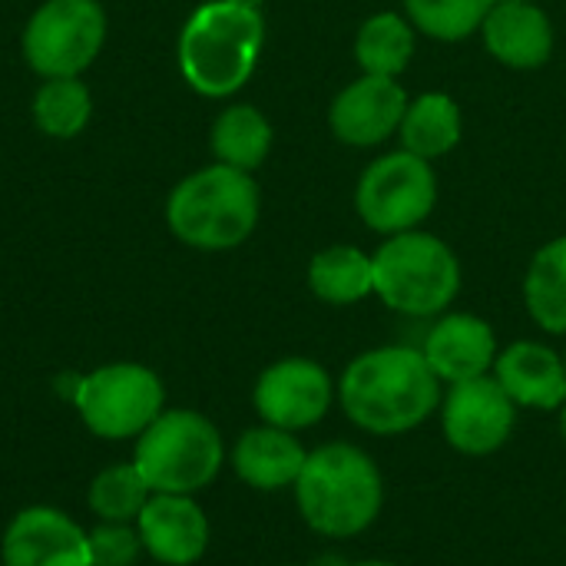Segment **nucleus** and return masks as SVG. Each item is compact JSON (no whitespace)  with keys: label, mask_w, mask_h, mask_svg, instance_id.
<instances>
[{"label":"nucleus","mask_w":566,"mask_h":566,"mask_svg":"<svg viewBox=\"0 0 566 566\" xmlns=\"http://www.w3.org/2000/svg\"><path fill=\"white\" fill-rule=\"evenodd\" d=\"M348 421L371 434H405L424 424L441 401V378L415 348H375L358 355L338 385Z\"/></svg>","instance_id":"f257e3e1"},{"label":"nucleus","mask_w":566,"mask_h":566,"mask_svg":"<svg viewBox=\"0 0 566 566\" xmlns=\"http://www.w3.org/2000/svg\"><path fill=\"white\" fill-rule=\"evenodd\" d=\"M295 501L315 534L355 537L381 514V471L355 444H325L305 458V468L295 481Z\"/></svg>","instance_id":"f03ea898"},{"label":"nucleus","mask_w":566,"mask_h":566,"mask_svg":"<svg viewBox=\"0 0 566 566\" xmlns=\"http://www.w3.org/2000/svg\"><path fill=\"white\" fill-rule=\"evenodd\" d=\"M265 43V23L259 10L212 0L199 7L179 36V70L182 80L209 96L222 99L245 86Z\"/></svg>","instance_id":"7ed1b4c3"},{"label":"nucleus","mask_w":566,"mask_h":566,"mask_svg":"<svg viewBox=\"0 0 566 566\" xmlns=\"http://www.w3.org/2000/svg\"><path fill=\"white\" fill-rule=\"evenodd\" d=\"M259 222V186L249 172L212 163L186 176L166 199L169 232L192 249L226 252L242 245Z\"/></svg>","instance_id":"20e7f679"},{"label":"nucleus","mask_w":566,"mask_h":566,"mask_svg":"<svg viewBox=\"0 0 566 566\" xmlns=\"http://www.w3.org/2000/svg\"><path fill=\"white\" fill-rule=\"evenodd\" d=\"M375 295L401 315L428 318L444 312L461 292V262L438 235L398 232L375 255Z\"/></svg>","instance_id":"39448f33"},{"label":"nucleus","mask_w":566,"mask_h":566,"mask_svg":"<svg viewBox=\"0 0 566 566\" xmlns=\"http://www.w3.org/2000/svg\"><path fill=\"white\" fill-rule=\"evenodd\" d=\"M222 438L199 411H163L136 441L133 464L156 494H192L222 468Z\"/></svg>","instance_id":"423d86ee"},{"label":"nucleus","mask_w":566,"mask_h":566,"mask_svg":"<svg viewBox=\"0 0 566 566\" xmlns=\"http://www.w3.org/2000/svg\"><path fill=\"white\" fill-rule=\"evenodd\" d=\"M106 43L99 0H43L23 27V60L43 80L80 76Z\"/></svg>","instance_id":"0eeeda50"},{"label":"nucleus","mask_w":566,"mask_h":566,"mask_svg":"<svg viewBox=\"0 0 566 566\" xmlns=\"http://www.w3.org/2000/svg\"><path fill=\"white\" fill-rule=\"evenodd\" d=\"M163 381L156 371L119 361L76 378V411L83 424L109 441L139 438L163 415Z\"/></svg>","instance_id":"6e6552de"},{"label":"nucleus","mask_w":566,"mask_h":566,"mask_svg":"<svg viewBox=\"0 0 566 566\" xmlns=\"http://www.w3.org/2000/svg\"><path fill=\"white\" fill-rule=\"evenodd\" d=\"M438 202V179L428 159L401 149L375 159L355 192L358 216L368 229L398 235L411 232L418 222L431 216Z\"/></svg>","instance_id":"1a4fd4ad"},{"label":"nucleus","mask_w":566,"mask_h":566,"mask_svg":"<svg viewBox=\"0 0 566 566\" xmlns=\"http://www.w3.org/2000/svg\"><path fill=\"white\" fill-rule=\"evenodd\" d=\"M441 424L454 451L471 454V458L494 454L514 434L517 405L511 401V395L501 388L497 378L481 375V378L451 385Z\"/></svg>","instance_id":"9d476101"},{"label":"nucleus","mask_w":566,"mask_h":566,"mask_svg":"<svg viewBox=\"0 0 566 566\" xmlns=\"http://www.w3.org/2000/svg\"><path fill=\"white\" fill-rule=\"evenodd\" d=\"M335 398L328 371L312 358H282L255 381V411L265 424L282 431H302L318 424Z\"/></svg>","instance_id":"9b49d317"},{"label":"nucleus","mask_w":566,"mask_h":566,"mask_svg":"<svg viewBox=\"0 0 566 566\" xmlns=\"http://www.w3.org/2000/svg\"><path fill=\"white\" fill-rule=\"evenodd\" d=\"M3 566H93L90 534L53 507L20 511L3 534Z\"/></svg>","instance_id":"f8f14e48"},{"label":"nucleus","mask_w":566,"mask_h":566,"mask_svg":"<svg viewBox=\"0 0 566 566\" xmlns=\"http://www.w3.org/2000/svg\"><path fill=\"white\" fill-rule=\"evenodd\" d=\"M408 109V96L391 76H371L348 83L332 103V133L348 146H378L398 133Z\"/></svg>","instance_id":"ddd939ff"},{"label":"nucleus","mask_w":566,"mask_h":566,"mask_svg":"<svg viewBox=\"0 0 566 566\" xmlns=\"http://www.w3.org/2000/svg\"><path fill=\"white\" fill-rule=\"evenodd\" d=\"M136 524L143 547L166 566L196 564L209 547V521L189 494H153Z\"/></svg>","instance_id":"4468645a"},{"label":"nucleus","mask_w":566,"mask_h":566,"mask_svg":"<svg viewBox=\"0 0 566 566\" xmlns=\"http://www.w3.org/2000/svg\"><path fill=\"white\" fill-rule=\"evenodd\" d=\"M421 355L441 381L461 385L494 368L497 338L484 318L458 312V315H444L441 322H434V328L424 338Z\"/></svg>","instance_id":"2eb2a0df"},{"label":"nucleus","mask_w":566,"mask_h":566,"mask_svg":"<svg viewBox=\"0 0 566 566\" xmlns=\"http://www.w3.org/2000/svg\"><path fill=\"white\" fill-rule=\"evenodd\" d=\"M494 378L514 405L560 411L566 401L564 358L541 342H514L494 361Z\"/></svg>","instance_id":"dca6fc26"},{"label":"nucleus","mask_w":566,"mask_h":566,"mask_svg":"<svg viewBox=\"0 0 566 566\" xmlns=\"http://www.w3.org/2000/svg\"><path fill=\"white\" fill-rule=\"evenodd\" d=\"M481 33L488 50L514 70H534L554 53V27L537 3H494Z\"/></svg>","instance_id":"f3484780"},{"label":"nucleus","mask_w":566,"mask_h":566,"mask_svg":"<svg viewBox=\"0 0 566 566\" xmlns=\"http://www.w3.org/2000/svg\"><path fill=\"white\" fill-rule=\"evenodd\" d=\"M308 451L292 438V431L282 428H252L239 438L232 451L235 474L255 488V491H279V488H295L302 468H305Z\"/></svg>","instance_id":"a211bd4d"},{"label":"nucleus","mask_w":566,"mask_h":566,"mask_svg":"<svg viewBox=\"0 0 566 566\" xmlns=\"http://www.w3.org/2000/svg\"><path fill=\"white\" fill-rule=\"evenodd\" d=\"M209 143H212L216 163L252 172L265 163L272 149V123L255 106L235 103L216 116Z\"/></svg>","instance_id":"6ab92c4d"},{"label":"nucleus","mask_w":566,"mask_h":566,"mask_svg":"<svg viewBox=\"0 0 566 566\" xmlns=\"http://www.w3.org/2000/svg\"><path fill=\"white\" fill-rule=\"evenodd\" d=\"M398 136L408 153L421 159H438L451 153L461 139V109L448 93H424L408 103Z\"/></svg>","instance_id":"aec40b11"},{"label":"nucleus","mask_w":566,"mask_h":566,"mask_svg":"<svg viewBox=\"0 0 566 566\" xmlns=\"http://www.w3.org/2000/svg\"><path fill=\"white\" fill-rule=\"evenodd\" d=\"M312 292L328 305H355L375 292V265L355 245H332L322 249L308 265Z\"/></svg>","instance_id":"412c9836"},{"label":"nucleus","mask_w":566,"mask_h":566,"mask_svg":"<svg viewBox=\"0 0 566 566\" xmlns=\"http://www.w3.org/2000/svg\"><path fill=\"white\" fill-rule=\"evenodd\" d=\"M524 302L544 332L566 335V235L534 255L524 279Z\"/></svg>","instance_id":"4be33fe9"},{"label":"nucleus","mask_w":566,"mask_h":566,"mask_svg":"<svg viewBox=\"0 0 566 566\" xmlns=\"http://www.w3.org/2000/svg\"><path fill=\"white\" fill-rule=\"evenodd\" d=\"M33 123L50 139H73L86 129L93 116V96L80 76L43 80L33 93Z\"/></svg>","instance_id":"5701e85b"},{"label":"nucleus","mask_w":566,"mask_h":566,"mask_svg":"<svg viewBox=\"0 0 566 566\" xmlns=\"http://www.w3.org/2000/svg\"><path fill=\"white\" fill-rule=\"evenodd\" d=\"M415 53V30L398 13H375L355 36V60L371 76H398Z\"/></svg>","instance_id":"b1692460"},{"label":"nucleus","mask_w":566,"mask_h":566,"mask_svg":"<svg viewBox=\"0 0 566 566\" xmlns=\"http://www.w3.org/2000/svg\"><path fill=\"white\" fill-rule=\"evenodd\" d=\"M153 497V488L139 474L136 464H116L93 478L90 484V507L103 524H129L139 517L146 501Z\"/></svg>","instance_id":"393cba45"},{"label":"nucleus","mask_w":566,"mask_h":566,"mask_svg":"<svg viewBox=\"0 0 566 566\" xmlns=\"http://www.w3.org/2000/svg\"><path fill=\"white\" fill-rule=\"evenodd\" d=\"M494 0H405L411 27L434 40H464L481 30Z\"/></svg>","instance_id":"a878e982"},{"label":"nucleus","mask_w":566,"mask_h":566,"mask_svg":"<svg viewBox=\"0 0 566 566\" xmlns=\"http://www.w3.org/2000/svg\"><path fill=\"white\" fill-rule=\"evenodd\" d=\"M143 551L139 531L126 524H103L90 534V557L93 566H133Z\"/></svg>","instance_id":"bb28decb"},{"label":"nucleus","mask_w":566,"mask_h":566,"mask_svg":"<svg viewBox=\"0 0 566 566\" xmlns=\"http://www.w3.org/2000/svg\"><path fill=\"white\" fill-rule=\"evenodd\" d=\"M229 3H239V7H249V10H262L265 0H229Z\"/></svg>","instance_id":"cd10ccee"},{"label":"nucleus","mask_w":566,"mask_h":566,"mask_svg":"<svg viewBox=\"0 0 566 566\" xmlns=\"http://www.w3.org/2000/svg\"><path fill=\"white\" fill-rule=\"evenodd\" d=\"M560 434H564V441H566V401L560 405Z\"/></svg>","instance_id":"c85d7f7f"},{"label":"nucleus","mask_w":566,"mask_h":566,"mask_svg":"<svg viewBox=\"0 0 566 566\" xmlns=\"http://www.w3.org/2000/svg\"><path fill=\"white\" fill-rule=\"evenodd\" d=\"M352 566H395V564H381V560H368V564H352Z\"/></svg>","instance_id":"c756f323"},{"label":"nucleus","mask_w":566,"mask_h":566,"mask_svg":"<svg viewBox=\"0 0 566 566\" xmlns=\"http://www.w3.org/2000/svg\"><path fill=\"white\" fill-rule=\"evenodd\" d=\"M494 3H534V0H494Z\"/></svg>","instance_id":"7c9ffc66"},{"label":"nucleus","mask_w":566,"mask_h":566,"mask_svg":"<svg viewBox=\"0 0 566 566\" xmlns=\"http://www.w3.org/2000/svg\"><path fill=\"white\" fill-rule=\"evenodd\" d=\"M564 365H566V361H564Z\"/></svg>","instance_id":"2f4dec72"}]
</instances>
